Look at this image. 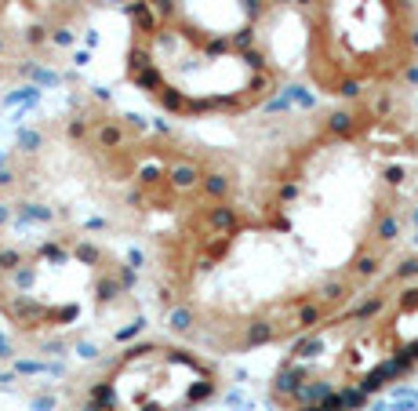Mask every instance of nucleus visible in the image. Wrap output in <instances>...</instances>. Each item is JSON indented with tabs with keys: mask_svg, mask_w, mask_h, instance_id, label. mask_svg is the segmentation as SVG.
I'll return each instance as SVG.
<instances>
[{
	"mask_svg": "<svg viewBox=\"0 0 418 411\" xmlns=\"http://www.w3.org/2000/svg\"><path fill=\"white\" fill-rule=\"evenodd\" d=\"M215 364L179 346H138L91 386L84 411H186L215 393Z\"/></svg>",
	"mask_w": 418,
	"mask_h": 411,
	"instance_id": "obj_2",
	"label": "nucleus"
},
{
	"mask_svg": "<svg viewBox=\"0 0 418 411\" xmlns=\"http://www.w3.org/2000/svg\"><path fill=\"white\" fill-rule=\"evenodd\" d=\"M418 364V262L310 331L273 375L291 411H346Z\"/></svg>",
	"mask_w": 418,
	"mask_h": 411,
	"instance_id": "obj_1",
	"label": "nucleus"
}]
</instances>
